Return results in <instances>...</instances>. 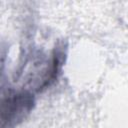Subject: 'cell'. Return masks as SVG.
<instances>
[{"mask_svg": "<svg viewBox=\"0 0 128 128\" xmlns=\"http://www.w3.org/2000/svg\"><path fill=\"white\" fill-rule=\"evenodd\" d=\"M33 105L34 96L28 91L8 93L1 104L2 128H10L20 123L30 113Z\"/></svg>", "mask_w": 128, "mask_h": 128, "instance_id": "cell-1", "label": "cell"}, {"mask_svg": "<svg viewBox=\"0 0 128 128\" xmlns=\"http://www.w3.org/2000/svg\"><path fill=\"white\" fill-rule=\"evenodd\" d=\"M63 56H65L64 51L62 48H56L53 53V57L51 59V63L47 69V72L45 73L43 77V81L41 85L39 86V90L44 89L45 87L50 86L57 78V75L61 69L62 63H63Z\"/></svg>", "mask_w": 128, "mask_h": 128, "instance_id": "cell-2", "label": "cell"}]
</instances>
